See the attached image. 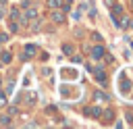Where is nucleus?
I'll return each mask as SVG.
<instances>
[{
    "label": "nucleus",
    "mask_w": 133,
    "mask_h": 129,
    "mask_svg": "<svg viewBox=\"0 0 133 129\" xmlns=\"http://www.w3.org/2000/svg\"><path fill=\"white\" fill-rule=\"evenodd\" d=\"M50 19H52L54 23H62V21H64V12H62V10H52V12H50Z\"/></svg>",
    "instance_id": "f257e3e1"
},
{
    "label": "nucleus",
    "mask_w": 133,
    "mask_h": 129,
    "mask_svg": "<svg viewBox=\"0 0 133 129\" xmlns=\"http://www.w3.org/2000/svg\"><path fill=\"white\" fill-rule=\"evenodd\" d=\"M104 52H106V50H104L102 46H96V48L91 50V56H94V58H102V56H104Z\"/></svg>",
    "instance_id": "f03ea898"
},
{
    "label": "nucleus",
    "mask_w": 133,
    "mask_h": 129,
    "mask_svg": "<svg viewBox=\"0 0 133 129\" xmlns=\"http://www.w3.org/2000/svg\"><path fill=\"white\" fill-rule=\"evenodd\" d=\"M60 4H62V0H48V6L50 8H58Z\"/></svg>",
    "instance_id": "7ed1b4c3"
},
{
    "label": "nucleus",
    "mask_w": 133,
    "mask_h": 129,
    "mask_svg": "<svg viewBox=\"0 0 133 129\" xmlns=\"http://www.w3.org/2000/svg\"><path fill=\"white\" fill-rule=\"evenodd\" d=\"M85 112H89V114H94V117H100V114H102V110H100V108H87Z\"/></svg>",
    "instance_id": "20e7f679"
},
{
    "label": "nucleus",
    "mask_w": 133,
    "mask_h": 129,
    "mask_svg": "<svg viewBox=\"0 0 133 129\" xmlns=\"http://www.w3.org/2000/svg\"><path fill=\"white\" fill-rule=\"evenodd\" d=\"M0 125H10V117H8V114L0 117Z\"/></svg>",
    "instance_id": "39448f33"
},
{
    "label": "nucleus",
    "mask_w": 133,
    "mask_h": 129,
    "mask_svg": "<svg viewBox=\"0 0 133 129\" xmlns=\"http://www.w3.org/2000/svg\"><path fill=\"white\" fill-rule=\"evenodd\" d=\"M25 15H27V19H35V10H33V8H29Z\"/></svg>",
    "instance_id": "423d86ee"
},
{
    "label": "nucleus",
    "mask_w": 133,
    "mask_h": 129,
    "mask_svg": "<svg viewBox=\"0 0 133 129\" xmlns=\"http://www.w3.org/2000/svg\"><path fill=\"white\" fill-rule=\"evenodd\" d=\"M10 58H12L10 52H4V54H2V60H4V62H10Z\"/></svg>",
    "instance_id": "0eeeda50"
},
{
    "label": "nucleus",
    "mask_w": 133,
    "mask_h": 129,
    "mask_svg": "<svg viewBox=\"0 0 133 129\" xmlns=\"http://www.w3.org/2000/svg\"><path fill=\"white\" fill-rule=\"evenodd\" d=\"M62 50H64V52H66V54H71V52H73V46H69V44H66V46H64V48H62Z\"/></svg>",
    "instance_id": "6e6552de"
},
{
    "label": "nucleus",
    "mask_w": 133,
    "mask_h": 129,
    "mask_svg": "<svg viewBox=\"0 0 133 129\" xmlns=\"http://www.w3.org/2000/svg\"><path fill=\"white\" fill-rule=\"evenodd\" d=\"M6 40H8V35L6 33H0V42H6Z\"/></svg>",
    "instance_id": "1a4fd4ad"
},
{
    "label": "nucleus",
    "mask_w": 133,
    "mask_h": 129,
    "mask_svg": "<svg viewBox=\"0 0 133 129\" xmlns=\"http://www.w3.org/2000/svg\"><path fill=\"white\" fill-rule=\"evenodd\" d=\"M62 2H64L66 6H71V2H73V0H62Z\"/></svg>",
    "instance_id": "9d476101"
},
{
    "label": "nucleus",
    "mask_w": 133,
    "mask_h": 129,
    "mask_svg": "<svg viewBox=\"0 0 133 129\" xmlns=\"http://www.w3.org/2000/svg\"><path fill=\"white\" fill-rule=\"evenodd\" d=\"M0 19H2V12H0Z\"/></svg>",
    "instance_id": "9b49d317"
},
{
    "label": "nucleus",
    "mask_w": 133,
    "mask_h": 129,
    "mask_svg": "<svg viewBox=\"0 0 133 129\" xmlns=\"http://www.w3.org/2000/svg\"><path fill=\"white\" fill-rule=\"evenodd\" d=\"M131 4H133V2H131Z\"/></svg>",
    "instance_id": "f8f14e48"
}]
</instances>
